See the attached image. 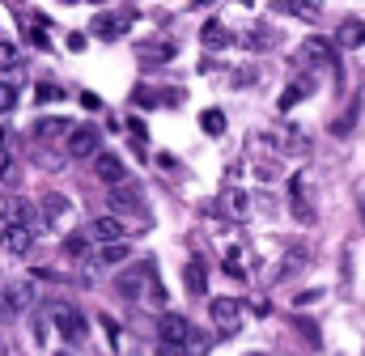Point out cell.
<instances>
[{
  "instance_id": "31",
  "label": "cell",
  "mask_w": 365,
  "mask_h": 356,
  "mask_svg": "<svg viewBox=\"0 0 365 356\" xmlns=\"http://www.w3.org/2000/svg\"><path fill=\"white\" fill-rule=\"evenodd\" d=\"M56 98H60V89L56 85H47V81L38 85V102H56Z\"/></svg>"
},
{
  "instance_id": "21",
  "label": "cell",
  "mask_w": 365,
  "mask_h": 356,
  "mask_svg": "<svg viewBox=\"0 0 365 356\" xmlns=\"http://www.w3.org/2000/svg\"><path fill=\"white\" fill-rule=\"evenodd\" d=\"M60 132L73 136V123H68V119H43V123H38V136H60Z\"/></svg>"
},
{
  "instance_id": "1",
  "label": "cell",
  "mask_w": 365,
  "mask_h": 356,
  "mask_svg": "<svg viewBox=\"0 0 365 356\" xmlns=\"http://www.w3.org/2000/svg\"><path fill=\"white\" fill-rule=\"evenodd\" d=\"M119 293H132L136 301H145V305H153V310H166V284H162V276H158L153 263L119 276Z\"/></svg>"
},
{
  "instance_id": "8",
  "label": "cell",
  "mask_w": 365,
  "mask_h": 356,
  "mask_svg": "<svg viewBox=\"0 0 365 356\" xmlns=\"http://www.w3.org/2000/svg\"><path fill=\"white\" fill-rule=\"evenodd\" d=\"M0 246H4L9 255H26V251L34 246V229H26V225H4V229H0Z\"/></svg>"
},
{
  "instance_id": "18",
  "label": "cell",
  "mask_w": 365,
  "mask_h": 356,
  "mask_svg": "<svg viewBox=\"0 0 365 356\" xmlns=\"http://www.w3.org/2000/svg\"><path fill=\"white\" fill-rule=\"evenodd\" d=\"M340 47H365V21H344L340 34H336Z\"/></svg>"
},
{
  "instance_id": "25",
  "label": "cell",
  "mask_w": 365,
  "mask_h": 356,
  "mask_svg": "<svg viewBox=\"0 0 365 356\" xmlns=\"http://www.w3.org/2000/svg\"><path fill=\"white\" fill-rule=\"evenodd\" d=\"M110 204H115V208L123 212V208H132V204H136V191H123V187H115V195H110Z\"/></svg>"
},
{
  "instance_id": "11",
  "label": "cell",
  "mask_w": 365,
  "mask_h": 356,
  "mask_svg": "<svg viewBox=\"0 0 365 356\" xmlns=\"http://www.w3.org/2000/svg\"><path fill=\"white\" fill-rule=\"evenodd\" d=\"M200 43H204L208 51H225V47L234 43V30H230L225 21H204V30H200Z\"/></svg>"
},
{
  "instance_id": "20",
  "label": "cell",
  "mask_w": 365,
  "mask_h": 356,
  "mask_svg": "<svg viewBox=\"0 0 365 356\" xmlns=\"http://www.w3.org/2000/svg\"><path fill=\"white\" fill-rule=\"evenodd\" d=\"M200 123H204V132H208V136H221V132H225V115H221V110H204V115H200Z\"/></svg>"
},
{
  "instance_id": "28",
  "label": "cell",
  "mask_w": 365,
  "mask_h": 356,
  "mask_svg": "<svg viewBox=\"0 0 365 356\" xmlns=\"http://www.w3.org/2000/svg\"><path fill=\"white\" fill-rule=\"evenodd\" d=\"M132 98H136V106H145V110H149V106H158V98H153V89H136V93H132Z\"/></svg>"
},
{
  "instance_id": "27",
  "label": "cell",
  "mask_w": 365,
  "mask_h": 356,
  "mask_svg": "<svg viewBox=\"0 0 365 356\" xmlns=\"http://www.w3.org/2000/svg\"><path fill=\"white\" fill-rule=\"evenodd\" d=\"M26 38H30V43H34L38 51H47V47H51V38L43 34V26H30V30H26Z\"/></svg>"
},
{
  "instance_id": "26",
  "label": "cell",
  "mask_w": 365,
  "mask_h": 356,
  "mask_svg": "<svg viewBox=\"0 0 365 356\" xmlns=\"http://www.w3.org/2000/svg\"><path fill=\"white\" fill-rule=\"evenodd\" d=\"M128 259V246L119 242V246H102V263H123Z\"/></svg>"
},
{
  "instance_id": "29",
  "label": "cell",
  "mask_w": 365,
  "mask_h": 356,
  "mask_svg": "<svg viewBox=\"0 0 365 356\" xmlns=\"http://www.w3.org/2000/svg\"><path fill=\"white\" fill-rule=\"evenodd\" d=\"M289 13H297V17H319V4H289Z\"/></svg>"
},
{
  "instance_id": "35",
  "label": "cell",
  "mask_w": 365,
  "mask_h": 356,
  "mask_svg": "<svg viewBox=\"0 0 365 356\" xmlns=\"http://www.w3.org/2000/svg\"><path fill=\"white\" fill-rule=\"evenodd\" d=\"M319 297H323V293H319V288H310V293H302V297H297V305H314Z\"/></svg>"
},
{
  "instance_id": "19",
  "label": "cell",
  "mask_w": 365,
  "mask_h": 356,
  "mask_svg": "<svg viewBox=\"0 0 365 356\" xmlns=\"http://www.w3.org/2000/svg\"><path fill=\"white\" fill-rule=\"evenodd\" d=\"M225 212H230L234 221H247V212H251V199H247V191H225Z\"/></svg>"
},
{
  "instance_id": "4",
  "label": "cell",
  "mask_w": 365,
  "mask_h": 356,
  "mask_svg": "<svg viewBox=\"0 0 365 356\" xmlns=\"http://www.w3.org/2000/svg\"><path fill=\"white\" fill-rule=\"evenodd\" d=\"M212 323H217V331L221 335H234L238 327H242V305L234 301V297H212Z\"/></svg>"
},
{
  "instance_id": "34",
  "label": "cell",
  "mask_w": 365,
  "mask_h": 356,
  "mask_svg": "<svg viewBox=\"0 0 365 356\" xmlns=\"http://www.w3.org/2000/svg\"><path fill=\"white\" fill-rule=\"evenodd\" d=\"M9 174H13V157L0 149V178H9Z\"/></svg>"
},
{
  "instance_id": "30",
  "label": "cell",
  "mask_w": 365,
  "mask_h": 356,
  "mask_svg": "<svg viewBox=\"0 0 365 356\" xmlns=\"http://www.w3.org/2000/svg\"><path fill=\"white\" fill-rule=\"evenodd\" d=\"M128 132H132V140H136V145H145V140H149V132H145V123H140V119H132V127H128Z\"/></svg>"
},
{
  "instance_id": "24",
  "label": "cell",
  "mask_w": 365,
  "mask_h": 356,
  "mask_svg": "<svg viewBox=\"0 0 365 356\" xmlns=\"http://www.w3.org/2000/svg\"><path fill=\"white\" fill-rule=\"evenodd\" d=\"M272 43L276 38L268 30H251V34H247V47H255V51H264V47H272Z\"/></svg>"
},
{
  "instance_id": "15",
  "label": "cell",
  "mask_w": 365,
  "mask_h": 356,
  "mask_svg": "<svg viewBox=\"0 0 365 356\" xmlns=\"http://www.w3.org/2000/svg\"><path fill=\"white\" fill-rule=\"evenodd\" d=\"M0 301H9V310H30L34 288H30L26 280H17V284H9V288H4V297H0Z\"/></svg>"
},
{
  "instance_id": "5",
  "label": "cell",
  "mask_w": 365,
  "mask_h": 356,
  "mask_svg": "<svg viewBox=\"0 0 365 356\" xmlns=\"http://www.w3.org/2000/svg\"><path fill=\"white\" fill-rule=\"evenodd\" d=\"M56 331H60L68 344H81V340L90 335V323H86L77 310H60V314H56Z\"/></svg>"
},
{
  "instance_id": "17",
  "label": "cell",
  "mask_w": 365,
  "mask_h": 356,
  "mask_svg": "<svg viewBox=\"0 0 365 356\" xmlns=\"http://www.w3.org/2000/svg\"><path fill=\"white\" fill-rule=\"evenodd\" d=\"M182 280H187V293H195V297L208 288V271H204V263H195V259L182 267Z\"/></svg>"
},
{
  "instance_id": "23",
  "label": "cell",
  "mask_w": 365,
  "mask_h": 356,
  "mask_svg": "<svg viewBox=\"0 0 365 356\" xmlns=\"http://www.w3.org/2000/svg\"><path fill=\"white\" fill-rule=\"evenodd\" d=\"M9 68H17V47L0 43V73H9Z\"/></svg>"
},
{
  "instance_id": "16",
  "label": "cell",
  "mask_w": 365,
  "mask_h": 356,
  "mask_svg": "<svg viewBox=\"0 0 365 356\" xmlns=\"http://www.w3.org/2000/svg\"><path fill=\"white\" fill-rule=\"evenodd\" d=\"M310 89H314V81H310V77H302V81L284 85V93H280V110H293V106H297V102H302Z\"/></svg>"
},
{
  "instance_id": "36",
  "label": "cell",
  "mask_w": 365,
  "mask_h": 356,
  "mask_svg": "<svg viewBox=\"0 0 365 356\" xmlns=\"http://www.w3.org/2000/svg\"><path fill=\"white\" fill-rule=\"evenodd\" d=\"M0 149H4V127H0Z\"/></svg>"
},
{
  "instance_id": "13",
  "label": "cell",
  "mask_w": 365,
  "mask_h": 356,
  "mask_svg": "<svg viewBox=\"0 0 365 356\" xmlns=\"http://www.w3.org/2000/svg\"><path fill=\"white\" fill-rule=\"evenodd\" d=\"M289 195H293V216L310 225V221H314V208L306 204V174H297L293 182H289Z\"/></svg>"
},
{
  "instance_id": "10",
  "label": "cell",
  "mask_w": 365,
  "mask_h": 356,
  "mask_svg": "<svg viewBox=\"0 0 365 356\" xmlns=\"http://www.w3.org/2000/svg\"><path fill=\"white\" fill-rule=\"evenodd\" d=\"M128 21H136V9H123L119 17H98V21H93V34H98V38H106V43H115V38L123 34V26H128Z\"/></svg>"
},
{
  "instance_id": "14",
  "label": "cell",
  "mask_w": 365,
  "mask_h": 356,
  "mask_svg": "<svg viewBox=\"0 0 365 356\" xmlns=\"http://www.w3.org/2000/svg\"><path fill=\"white\" fill-rule=\"evenodd\" d=\"M64 216H68V199H64V195H43V225L56 229Z\"/></svg>"
},
{
  "instance_id": "33",
  "label": "cell",
  "mask_w": 365,
  "mask_h": 356,
  "mask_svg": "<svg viewBox=\"0 0 365 356\" xmlns=\"http://www.w3.org/2000/svg\"><path fill=\"white\" fill-rule=\"evenodd\" d=\"M86 246H90V238H68V251L73 255H86Z\"/></svg>"
},
{
  "instance_id": "2",
  "label": "cell",
  "mask_w": 365,
  "mask_h": 356,
  "mask_svg": "<svg viewBox=\"0 0 365 356\" xmlns=\"http://www.w3.org/2000/svg\"><path fill=\"white\" fill-rule=\"evenodd\" d=\"M158 335H162V344H166V348H191V340H195V327H191L182 314H162V323H158Z\"/></svg>"
},
{
  "instance_id": "12",
  "label": "cell",
  "mask_w": 365,
  "mask_h": 356,
  "mask_svg": "<svg viewBox=\"0 0 365 356\" xmlns=\"http://www.w3.org/2000/svg\"><path fill=\"white\" fill-rule=\"evenodd\" d=\"M136 56H140V60H162V64H166V60L179 56V47H175L170 38H149V43H136Z\"/></svg>"
},
{
  "instance_id": "9",
  "label": "cell",
  "mask_w": 365,
  "mask_h": 356,
  "mask_svg": "<svg viewBox=\"0 0 365 356\" xmlns=\"http://www.w3.org/2000/svg\"><path fill=\"white\" fill-rule=\"evenodd\" d=\"M93 170H98L102 182H110V187H123V182H128V166H123L115 153H98V157H93Z\"/></svg>"
},
{
  "instance_id": "7",
  "label": "cell",
  "mask_w": 365,
  "mask_h": 356,
  "mask_svg": "<svg viewBox=\"0 0 365 356\" xmlns=\"http://www.w3.org/2000/svg\"><path fill=\"white\" fill-rule=\"evenodd\" d=\"M297 60H306V64H331V60H336V43L310 34V38L302 43V51H297Z\"/></svg>"
},
{
  "instance_id": "6",
  "label": "cell",
  "mask_w": 365,
  "mask_h": 356,
  "mask_svg": "<svg viewBox=\"0 0 365 356\" xmlns=\"http://www.w3.org/2000/svg\"><path fill=\"white\" fill-rule=\"evenodd\" d=\"M68 157H77V162L98 157V127H73V136H68Z\"/></svg>"
},
{
  "instance_id": "32",
  "label": "cell",
  "mask_w": 365,
  "mask_h": 356,
  "mask_svg": "<svg viewBox=\"0 0 365 356\" xmlns=\"http://www.w3.org/2000/svg\"><path fill=\"white\" fill-rule=\"evenodd\" d=\"M81 106H86V110H102V98H98V93H81Z\"/></svg>"
},
{
  "instance_id": "22",
  "label": "cell",
  "mask_w": 365,
  "mask_h": 356,
  "mask_svg": "<svg viewBox=\"0 0 365 356\" xmlns=\"http://www.w3.org/2000/svg\"><path fill=\"white\" fill-rule=\"evenodd\" d=\"M17 106V85H9V81H0V115H9Z\"/></svg>"
},
{
  "instance_id": "3",
  "label": "cell",
  "mask_w": 365,
  "mask_h": 356,
  "mask_svg": "<svg viewBox=\"0 0 365 356\" xmlns=\"http://www.w3.org/2000/svg\"><path fill=\"white\" fill-rule=\"evenodd\" d=\"M123 238H128V225H123L115 212L93 216V225H90V242H93V246H119Z\"/></svg>"
}]
</instances>
